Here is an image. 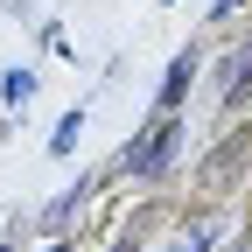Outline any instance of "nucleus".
Wrapping results in <instances>:
<instances>
[{
  "instance_id": "1",
  "label": "nucleus",
  "mask_w": 252,
  "mask_h": 252,
  "mask_svg": "<svg viewBox=\"0 0 252 252\" xmlns=\"http://www.w3.org/2000/svg\"><path fill=\"white\" fill-rule=\"evenodd\" d=\"M245 161H252V140H245V133H224V140L203 154L196 189H203V196H231V189H238V175H245Z\"/></svg>"
},
{
  "instance_id": "2",
  "label": "nucleus",
  "mask_w": 252,
  "mask_h": 252,
  "mask_svg": "<svg viewBox=\"0 0 252 252\" xmlns=\"http://www.w3.org/2000/svg\"><path fill=\"white\" fill-rule=\"evenodd\" d=\"M175 133H182L175 119H161V126H154V133H147L133 154H126V161H133V175H161V168H168V154H175Z\"/></svg>"
},
{
  "instance_id": "3",
  "label": "nucleus",
  "mask_w": 252,
  "mask_h": 252,
  "mask_svg": "<svg viewBox=\"0 0 252 252\" xmlns=\"http://www.w3.org/2000/svg\"><path fill=\"white\" fill-rule=\"evenodd\" d=\"M238 84H252V42H245V49L224 63V91H238Z\"/></svg>"
},
{
  "instance_id": "4",
  "label": "nucleus",
  "mask_w": 252,
  "mask_h": 252,
  "mask_svg": "<svg viewBox=\"0 0 252 252\" xmlns=\"http://www.w3.org/2000/svg\"><path fill=\"white\" fill-rule=\"evenodd\" d=\"M182 84H189V56L168 70V84H161V112H175V98H182Z\"/></svg>"
},
{
  "instance_id": "5",
  "label": "nucleus",
  "mask_w": 252,
  "mask_h": 252,
  "mask_svg": "<svg viewBox=\"0 0 252 252\" xmlns=\"http://www.w3.org/2000/svg\"><path fill=\"white\" fill-rule=\"evenodd\" d=\"M175 252H210V224H189V231H182V245H175Z\"/></svg>"
},
{
  "instance_id": "6",
  "label": "nucleus",
  "mask_w": 252,
  "mask_h": 252,
  "mask_svg": "<svg viewBox=\"0 0 252 252\" xmlns=\"http://www.w3.org/2000/svg\"><path fill=\"white\" fill-rule=\"evenodd\" d=\"M112 252H133V238H126V245H112Z\"/></svg>"
},
{
  "instance_id": "7",
  "label": "nucleus",
  "mask_w": 252,
  "mask_h": 252,
  "mask_svg": "<svg viewBox=\"0 0 252 252\" xmlns=\"http://www.w3.org/2000/svg\"><path fill=\"white\" fill-rule=\"evenodd\" d=\"M49 252H56V245H49Z\"/></svg>"
}]
</instances>
